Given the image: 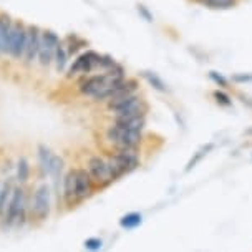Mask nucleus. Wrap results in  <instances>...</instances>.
<instances>
[{
  "label": "nucleus",
  "instance_id": "f257e3e1",
  "mask_svg": "<svg viewBox=\"0 0 252 252\" xmlns=\"http://www.w3.org/2000/svg\"><path fill=\"white\" fill-rule=\"evenodd\" d=\"M106 110L115 118H134V116H148L150 105L139 93L129 94V96L116 98L106 103Z\"/></svg>",
  "mask_w": 252,
  "mask_h": 252
},
{
  "label": "nucleus",
  "instance_id": "f03ea898",
  "mask_svg": "<svg viewBox=\"0 0 252 252\" xmlns=\"http://www.w3.org/2000/svg\"><path fill=\"white\" fill-rule=\"evenodd\" d=\"M29 216H30V206H29V201H27L25 188L22 186V184L20 186H13L10 202H8L5 216H3V219H2L3 224L8 227H12V226L22 227L27 224Z\"/></svg>",
  "mask_w": 252,
  "mask_h": 252
},
{
  "label": "nucleus",
  "instance_id": "7ed1b4c3",
  "mask_svg": "<svg viewBox=\"0 0 252 252\" xmlns=\"http://www.w3.org/2000/svg\"><path fill=\"white\" fill-rule=\"evenodd\" d=\"M106 141L113 145L115 151H138L143 143V133L129 131L111 123L106 129Z\"/></svg>",
  "mask_w": 252,
  "mask_h": 252
},
{
  "label": "nucleus",
  "instance_id": "20e7f679",
  "mask_svg": "<svg viewBox=\"0 0 252 252\" xmlns=\"http://www.w3.org/2000/svg\"><path fill=\"white\" fill-rule=\"evenodd\" d=\"M106 161L115 181L120 179L121 176H125V174L138 169V166L141 164L138 151H115L113 155L106 158Z\"/></svg>",
  "mask_w": 252,
  "mask_h": 252
},
{
  "label": "nucleus",
  "instance_id": "39448f33",
  "mask_svg": "<svg viewBox=\"0 0 252 252\" xmlns=\"http://www.w3.org/2000/svg\"><path fill=\"white\" fill-rule=\"evenodd\" d=\"M101 53L88 48L87 52H82L75 57L71 65L66 68V78H75V76H85L90 75L98 68V60H100Z\"/></svg>",
  "mask_w": 252,
  "mask_h": 252
},
{
  "label": "nucleus",
  "instance_id": "423d86ee",
  "mask_svg": "<svg viewBox=\"0 0 252 252\" xmlns=\"http://www.w3.org/2000/svg\"><path fill=\"white\" fill-rule=\"evenodd\" d=\"M52 209V192L47 184L35 189L30 201V216L37 220H47Z\"/></svg>",
  "mask_w": 252,
  "mask_h": 252
},
{
  "label": "nucleus",
  "instance_id": "0eeeda50",
  "mask_svg": "<svg viewBox=\"0 0 252 252\" xmlns=\"http://www.w3.org/2000/svg\"><path fill=\"white\" fill-rule=\"evenodd\" d=\"M27 40H29V25L22 24V22H13L10 45H8V55L13 60H24Z\"/></svg>",
  "mask_w": 252,
  "mask_h": 252
},
{
  "label": "nucleus",
  "instance_id": "6e6552de",
  "mask_svg": "<svg viewBox=\"0 0 252 252\" xmlns=\"http://www.w3.org/2000/svg\"><path fill=\"white\" fill-rule=\"evenodd\" d=\"M87 169H88V173L92 174L96 188H106L115 181L110 173V168H108V161L98 155L90 158L87 163Z\"/></svg>",
  "mask_w": 252,
  "mask_h": 252
},
{
  "label": "nucleus",
  "instance_id": "1a4fd4ad",
  "mask_svg": "<svg viewBox=\"0 0 252 252\" xmlns=\"http://www.w3.org/2000/svg\"><path fill=\"white\" fill-rule=\"evenodd\" d=\"M60 37L58 33H55L53 30H43L42 32V45H40V52H38V63L43 66V68H48V66L53 63V58H55V52L60 45Z\"/></svg>",
  "mask_w": 252,
  "mask_h": 252
},
{
  "label": "nucleus",
  "instance_id": "9d476101",
  "mask_svg": "<svg viewBox=\"0 0 252 252\" xmlns=\"http://www.w3.org/2000/svg\"><path fill=\"white\" fill-rule=\"evenodd\" d=\"M111 83V80L108 78V75L105 73H90L85 76H80L78 80V92L83 94V96H90L93 98L98 92H101L103 88L108 87Z\"/></svg>",
  "mask_w": 252,
  "mask_h": 252
},
{
  "label": "nucleus",
  "instance_id": "9b49d317",
  "mask_svg": "<svg viewBox=\"0 0 252 252\" xmlns=\"http://www.w3.org/2000/svg\"><path fill=\"white\" fill-rule=\"evenodd\" d=\"M75 181H76V202L80 204V202H83L93 194L96 184H94L92 174L88 173L87 168L75 169Z\"/></svg>",
  "mask_w": 252,
  "mask_h": 252
},
{
  "label": "nucleus",
  "instance_id": "f8f14e48",
  "mask_svg": "<svg viewBox=\"0 0 252 252\" xmlns=\"http://www.w3.org/2000/svg\"><path fill=\"white\" fill-rule=\"evenodd\" d=\"M42 29L37 25H29V40H27V48L24 62L27 65H32L33 62L38 60L40 45H42Z\"/></svg>",
  "mask_w": 252,
  "mask_h": 252
},
{
  "label": "nucleus",
  "instance_id": "ddd939ff",
  "mask_svg": "<svg viewBox=\"0 0 252 252\" xmlns=\"http://www.w3.org/2000/svg\"><path fill=\"white\" fill-rule=\"evenodd\" d=\"M63 202L66 208H73L76 202V181H75V169H70L63 178Z\"/></svg>",
  "mask_w": 252,
  "mask_h": 252
},
{
  "label": "nucleus",
  "instance_id": "4468645a",
  "mask_svg": "<svg viewBox=\"0 0 252 252\" xmlns=\"http://www.w3.org/2000/svg\"><path fill=\"white\" fill-rule=\"evenodd\" d=\"M13 30V20L8 15H0V53L8 55V45Z\"/></svg>",
  "mask_w": 252,
  "mask_h": 252
},
{
  "label": "nucleus",
  "instance_id": "2eb2a0df",
  "mask_svg": "<svg viewBox=\"0 0 252 252\" xmlns=\"http://www.w3.org/2000/svg\"><path fill=\"white\" fill-rule=\"evenodd\" d=\"M113 125L120 128L129 129V131H145L146 128V116H134V118H115Z\"/></svg>",
  "mask_w": 252,
  "mask_h": 252
},
{
  "label": "nucleus",
  "instance_id": "dca6fc26",
  "mask_svg": "<svg viewBox=\"0 0 252 252\" xmlns=\"http://www.w3.org/2000/svg\"><path fill=\"white\" fill-rule=\"evenodd\" d=\"M244 0H204L202 7L209 8V10H232L237 8Z\"/></svg>",
  "mask_w": 252,
  "mask_h": 252
},
{
  "label": "nucleus",
  "instance_id": "f3484780",
  "mask_svg": "<svg viewBox=\"0 0 252 252\" xmlns=\"http://www.w3.org/2000/svg\"><path fill=\"white\" fill-rule=\"evenodd\" d=\"M63 43H65V48H66V52H68V57H73V55L76 57V55H78V52L88 45L87 40L82 38V37H78V35H75V33L68 35Z\"/></svg>",
  "mask_w": 252,
  "mask_h": 252
},
{
  "label": "nucleus",
  "instance_id": "a211bd4d",
  "mask_svg": "<svg viewBox=\"0 0 252 252\" xmlns=\"http://www.w3.org/2000/svg\"><path fill=\"white\" fill-rule=\"evenodd\" d=\"M68 52L65 48V43L60 42L57 52H55V58H53V65H55L57 73H63L66 68H68Z\"/></svg>",
  "mask_w": 252,
  "mask_h": 252
},
{
  "label": "nucleus",
  "instance_id": "6ab92c4d",
  "mask_svg": "<svg viewBox=\"0 0 252 252\" xmlns=\"http://www.w3.org/2000/svg\"><path fill=\"white\" fill-rule=\"evenodd\" d=\"M12 191H13V184L10 181L0 183V219H3V216H5L7 206L12 197Z\"/></svg>",
  "mask_w": 252,
  "mask_h": 252
},
{
  "label": "nucleus",
  "instance_id": "aec40b11",
  "mask_svg": "<svg viewBox=\"0 0 252 252\" xmlns=\"http://www.w3.org/2000/svg\"><path fill=\"white\" fill-rule=\"evenodd\" d=\"M141 75H143V78L148 82V85H150L151 88H155L156 92H159V93H168L169 92V88H168V85L164 83V80L161 78L158 73H155V71H143Z\"/></svg>",
  "mask_w": 252,
  "mask_h": 252
},
{
  "label": "nucleus",
  "instance_id": "412c9836",
  "mask_svg": "<svg viewBox=\"0 0 252 252\" xmlns=\"http://www.w3.org/2000/svg\"><path fill=\"white\" fill-rule=\"evenodd\" d=\"M30 178V163L25 158H20L17 161V181L19 184H25Z\"/></svg>",
  "mask_w": 252,
  "mask_h": 252
},
{
  "label": "nucleus",
  "instance_id": "4be33fe9",
  "mask_svg": "<svg viewBox=\"0 0 252 252\" xmlns=\"http://www.w3.org/2000/svg\"><path fill=\"white\" fill-rule=\"evenodd\" d=\"M139 224H141V214L138 213H129L120 219V226L123 229H134Z\"/></svg>",
  "mask_w": 252,
  "mask_h": 252
},
{
  "label": "nucleus",
  "instance_id": "5701e85b",
  "mask_svg": "<svg viewBox=\"0 0 252 252\" xmlns=\"http://www.w3.org/2000/svg\"><path fill=\"white\" fill-rule=\"evenodd\" d=\"M208 76H209L211 82H213L218 88H220V90H226V92H227L229 88H231V87H229V85H231V80L226 78V76H224L222 73H219V71L211 70L209 73H208Z\"/></svg>",
  "mask_w": 252,
  "mask_h": 252
},
{
  "label": "nucleus",
  "instance_id": "b1692460",
  "mask_svg": "<svg viewBox=\"0 0 252 252\" xmlns=\"http://www.w3.org/2000/svg\"><path fill=\"white\" fill-rule=\"evenodd\" d=\"M213 98H214V101L218 103L219 106H222V108H231L232 106V98H231V94H229L226 90H214L213 92Z\"/></svg>",
  "mask_w": 252,
  "mask_h": 252
},
{
  "label": "nucleus",
  "instance_id": "393cba45",
  "mask_svg": "<svg viewBox=\"0 0 252 252\" xmlns=\"http://www.w3.org/2000/svg\"><path fill=\"white\" fill-rule=\"evenodd\" d=\"M52 156H53V153L48 150L47 146H38V163H40V169L43 171V174H47Z\"/></svg>",
  "mask_w": 252,
  "mask_h": 252
},
{
  "label": "nucleus",
  "instance_id": "a878e982",
  "mask_svg": "<svg viewBox=\"0 0 252 252\" xmlns=\"http://www.w3.org/2000/svg\"><path fill=\"white\" fill-rule=\"evenodd\" d=\"M213 148H214V145H213V143H209V145L202 146L201 150L197 151L196 155L191 158V159H189V163H188V166H186V171H191L192 168H194V166H196L197 163H199V161L202 159V158H204L206 155H208V153H209L211 150H213Z\"/></svg>",
  "mask_w": 252,
  "mask_h": 252
},
{
  "label": "nucleus",
  "instance_id": "bb28decb",
  "mask_svg": "<svg viewBox=\"0 0 252 252\" xmlns=\"http://www.w3.org/2000/svg\"><path fill=\"white\" fill-rule=\"evenodd\" d=\"M116 63H118V62H116L111 55L103 53V55H100V60H98V68L96 70H100V73H105V71L110 70L111 66H115Z\"/></svg>",
  "mask_w": 252,
  "mask_h": 252
},
{
  "label": "nucleus",
  "instance_id": "cd10ccee",
  "mask_svg": "<svg viewBox=\"0 0 252 252\" xmlns=\"http://www.w3.org/2000/svg\"><path fill=\"white\" fill-rule=\"evenodd\" d=\"M229 80H231L232 83H236V85L251 83L252 82V73H236V75H232Z\"/></svg>",
  "mask_w": 252,
  "mask_h": 252
},
{
  "label": "nucleus",
  "instance_id": "c85d7f7f",
  "mask_svg": "<svg viewBox=\"0 0 252 252\" xmlns=\"http://www.w3.org/2000/svg\"><path fill=\"white\" fill-rule=\"evenodd\" d=\"M101 239H98V237H90V239L85 241V247H87L88 251H98L101 249Z\"/></svg>",
  "mask_w": 252,
  "mask_h": 252
},
{
  "label": "nucleus",
  "instance_id": "c756f323",
  "mask_svg": "<svg viewBox=\"0 0 252 252\" xmlns=\"http://www.w3.org/2000/svg\"><path fill=\"white\" fill-rule=\"evenodd\" d=\"M138 13H139V15H141L146 22H153V13H151L150 10H148V7L141 5V3L138 5Z\"/></svg>",
  "mask_w": 252,
  "mask_h": 252
},
{
  "label": "nucleus",
  "instance_id": "7c9ffc66",
  "mask_svg": "<svg viewBox=\"0 0 252 252\" xmlns=\"http://www.w3.org/2000/svg\"><path fill=\"white\" fill-rule=\"evenodd\" d=\"M237 98L242 101V105L247 106L249 110H252V98L251 96H247V94H244V93H237Z\"/></svg>",
  "mask_w": 252,
  "mask_h": 252
},
{
  "label": "nucleus",
  "instance_id": "2f4dec72",
  "mask_svg": "<svg viewBox=\"0 0 252 252\" xmlns=\"http://www.w3.org/2000/svg\"><path fill=\"white\" fill-rule=\"evenodd\" d=\"M246 134H252V129H249V131H246Z\"/></svg>",
  "mask_w": 252,
  "mask_h": 252
}]
</instances>
